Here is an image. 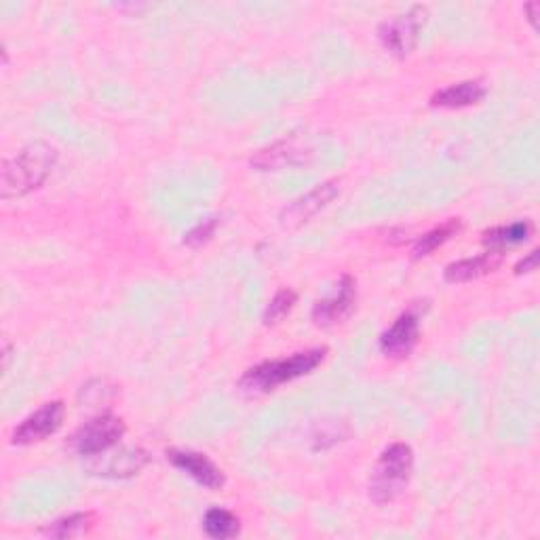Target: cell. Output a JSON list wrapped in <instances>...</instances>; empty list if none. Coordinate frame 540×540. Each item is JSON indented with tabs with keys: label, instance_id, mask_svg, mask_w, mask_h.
Wrapping results in <instances>:
<instances>
[{
	"label": "cell",
	"instance_id": "cell-4",
	"mask_svg": "<svg viewBox=\"0 0 540 540\" xmlns=\"http://www.w3.org/2000/svg\"><path fill=\"white\" fill-rule=\"evenodd\" d=\"M125 422L114 414H100L74 431L70 446L79 456L98 458L123 439Z\"/></svg>",
	"mask_w": 540,
	"mask_h": 540
},
{
	"label": "cell",
	"instance_id": "cell-13",
	"mask_svg": "<svg viewBox=\"0 0 540 540\" xmlns=\"http://www.w3.org/2000/svg\"><path fill=\"white\" fill-rule=\"evenodd\" d=\"M486 93L488 89L481 81H462L446 89H439L431 98V106L450 108V110L469 108V106H477L484 102Z\"/></svg>",
	"mask_w": 540,
	"mask_h": 540
},
{
	"label": "cell",
	"instance_id": "cell-10",
	"mask_svg": "<svg viewBox=\"0 0 540 540\" xmlns=\"http://www.w3.org/2000/svg\"><path fill=\"white\" fill-rule=\"evenodd\" d=\"M420 338V321L418 315L408 311L399 315L387 332L380 336V351L391 359H405L410 357L414 346Z\"/></svg>",
	"mask_w": 540,
	"mask_h": 540
},
{
	"label": "cell",
	"instance_id": "cell-18",
	"mask_svg": "<svg viewBox=\"0 0 540 540\" xmlns=\"http://www.w3.org/2000/svg\"><path fill=\"white\" fill-rule=\"evenodd\" d=\"M93 528V515L91 513H72L68 517L57 519V522L45 526L41 532L51 538H76L83 536Z\"/></svg>",
	"mask_w": 540,
	"mask_h": 540
},
{
	"label": "cell",
	"instance_id": "cell-14",
	"mask_svg": "<svg viewBox=\"0 0 540 540\" xmlns=\"http://www.w3.org/2000/svg\"><path fill=\"white\" fill-rule=\"evenodd\" d=\"M532 222L519 220L507 226H496L488 233H484V243L490 245V249H498V252H505L507 247H515L519 243H526L532 235Z\"/></svg>",
	"mask_w": 540,
	"mask_h": 540
},
{
	"label": "cell",
	"instance_id": "cell-22",
	"mask_svg": "<svg viewBox=\"0 0 540 540\" xmlns=\"http://www.w3.org/2000/svg\"><path fill=\"white\" fill-rule=\"evenodd\" d=\"M524 11L528 13V19H530V24L536 28V17H538V11H540V3H530L524 7Z\"/></svg>",
	"mask_w": 540,
	"mask_h": 540
},
{
	"label": "cell",
	"instance_id": "cell-15",
	"mask_svg": "<svg viewBox=\"0 0 540 540\" xmlns=\"http://www.w3.org/2000/svg\"><path fill=\"white\" fill-rule=\"evenodd\" d=\"M148 454L144 450H125L119 456H112L108 460V465L98 467L93 471H98V475L106 477H131L138 475L146 465H148Z\"/></svg>",
	"mask_w": 540,
	"mask_h": 540
},
{
	"label": "cell",
	"instance_id": "cell-12",
	"mask_svg": "<svg viewBox=\"0 0 540 540\" xmlns=\"http://www.w3.org/2000/svg\"><path fill=\"white\" fill-rule=\"evenodd\" d=\"M500 264H503V252L490 249V252L486 254H479L475 258H465V260L450 264L446 268V273H443V279H446L448 283H467V281L494 273V270L500 268Z\"/></svg>",
	"mask_w": 540,
	"mask_h": 540
},
{
	"label": "cell",
	"instance_id": "cell-7",
	"mask_svg": "<svg viewBox=\"0 0 540 540\" xmlns=\"http://www.w3.org/2000/svg\"><path fill=\"white\" fill-rule=\"evenodd\" d=\"M357 306V281L351 275H344L332 296L319 300L313 306V321L319 327H334L349 319Z\"/></svg>",
	"mask_w": 540,
	"mask_h": 540
},
{
	"label": "cell",
	"instance_id": "cell-9",
	"mask_svg": "<svg viewBox=\"0 0 540 540\" xmlns=\"http://www.w3.org/2000/svg\"><path fill=\"white\" fill-rule=\"evenodd\" d=\"M167 460L171 462L173 467L184 471L188 477L195 479L199 486H203V488H207L211 492L224 488V484H226L224 473L201 452L169 450Z\"/></svg>",
	"mask_w": 540,
	"mask_h": 540
},
{
	"label": "cell",
	"instance_id": "cell-16",
	"mask_svg": "<svg viewBox=\"0 0 540 540\" xmlns=\"http://www.w3.org/2000/svg\"><path fill=\"white\" fill-rule=\"evenodd\" d=\"M462 230V222L458 218H450L448 222L439 224L437 228L429 230L427 235H422L414 247V258H427L431 256L435 249H439L441 245H446L450 239H454Z\"/></svg>",
	"mask_w": 540,
	"mask_h": 540
},
{
	"label": "cell",
	"instance_id": "cell-1",
	"mask_svg": "<svg viewBox=\"0 0 540 540\" xmlns=\"http://www.w3.org/2000/svg\"><path fill=\"white\" fill-rule=\"evenodd\" d=\"M57 163V148L47 142H32L7 159L0 171V197L22 199L41 188Z\"/></svg>",
	"mask_w": 540,
	"mask_h": 540
},
{
	"label": "cell",
	"instance_id": "cell-19",
	"mask_svg": "<svg viewBox=\"0 0 540 540\" xmlns=\"http://www.w3.org/2000/svg\"><path fill=\"white\" fill-rule=\"evenodd\" d=\"M296 302H298V294L294 292V289H289V287L279 289V292L273 296V300L268 302L266 311L262 315L264 325L270 327V325L281 323L289 313H292V308L296 306Z\"/></svg>",
	"mask_w": 540,
	"mask_h": 540
},
{
	"label": "cell",
	"instance_id": "cell-8",
	"mask_svg": "<svg viewBox=\"0 0 540 540\" xmlns=\"http://www.w3.org/2000/svg\"><path fill=\"white\" fill-rule=\"evenodd\" d=\"M340 195L338 182H323L315 186L311 192H306L304 197L296 199L292 205H287L281 214V224L285 228H300L311 218H315L321 209L330 205Z\"/></svg>",
	"mask_w": 540,
	"mask_h": 540
},
{
	"label": "cell",
	"instance_id": "cell-11",
	"mask_svg": "<svg viewBox=\"0 0 540 540\" xmlns=\"http://www.w3.org/2000/svg\"><path fill=\"white\" fill-rule=\"evenodd\" d=\"M308 157H311V150L298 146L294 140H281L256 152L252 157V167L260 171H277L283 167L306 165Z\"/></svg>",
	"mask_w": 540,
	"mask_h": 540
},
{
	"label": "cell",
	"instance_id": "cell-5",
	"mask_svg": "<svg viewBox=\"0 0 540 540\" xmlns=\"http://www.w3.org/2000/svg\"><path fill=\"white\" fill-rule=\"evenodd\" d=\"M427 17H429L427 7L416 5L405 13L387 19L378 30L380 43L395 57L410 55L418 45V38L424 24H427Z\"/></svg>",
	"mask_w": 540,
	"mask_h": 540
},
{
	"label": "cell",
	"instance_id": "cell-3",
	"mask_svg": "<svg viewBox=\"0 0 540 540\" xmlns=\"http://www.w3.org/2000/svg\"><path fill=\"white\" fill-rule=\"evenodd\" d=\"M414 452L408 443H391L376 462L370 477V498L376 505H389L410 486Z\"/></svg>",
	"mask_w": 540,
	"mask_h": 540
},
{
	"label": "cell",
	"instance_id": "cell-6",
	"mask_svg": "<svg viewBox=\"0 0 540 540\" xmlns=\"http://www.w3.org/2000/svg\"><path fill=\"white\" fill-rule=\"evenodd\" d=\"M66 408L62 401H49L43 408L32 412L28 418L17 424V429L11 435L13 446H32V443L45 441L62 429Z\"/></svg>",
	"mask_w": 540,
	"mask_h": 540
},
{
	"label": "cell",
	"instance_id": "cell-2",
	"mask_svg": "<svg viewBox=\"0 0 540 540\" xmlns=\"http://www.w3.org/2000/svg\"><path fill=\"white\" fill-rule=\"evenodd\" d=\"M327 355V349H308L300 351L283 359H270L262 361L254 368H249L243 378L239 380V387L247 393L262 395L279 389L281 384L292 382L296 378H302L311 374L323 363Z\"/></svg>",
	"mask_w": 540,
	"mask_h": 540
},
{
	"label": "cell",
	"instance_id": "cell-20",
	"mask_svg": "<svg viewBox=\"0 0 540 540\" xmlns=\"http://www.w3.org/2000/svg\"><path fill=\"white\" fill-rule=\"evenodd\" d=\"M218 218H205L201 220L197 226H192L188 233L184 235V245L188 247H199L203 243H207L211 237L216 235L218 230Z\"/></svg>",
	"mask_w": 540,
	"mask_h": 540
},
{
	"label": "cell",
	"instance_id": "cell-21",
	"mask_svg": "<svg viewBox=\"0 0 540 540\" xmlns=\"http://www.w3.org/2000/svg\"><path fill=\"white\" fill-rule=\"evenodd\" d=\"M536 264H538V252L534 249V252H530L522 262H519V264L515 266V275L532 273V270H536Z\"/></svg>",
	"mask_w": 540,
	"mask_h": 540
},
{
	"label": "cell",
	"instance_id": "cell-17",
	"mask_svg": "<svg viewBox=\"0 0 540 540\" xmlns=\"http://www.w3.org/2000/svg\"><path fill=\"white\" fill-rule=\"evenodd\" d=\"M203 528L207 532V536L218 538V540H226V538H235L241 532V522L235 513H230L226 509L214 507L209 509L203 517Z\"/></svg>",
	"mask_w": 540,
	"mask_h": 540
}]
</instances>
